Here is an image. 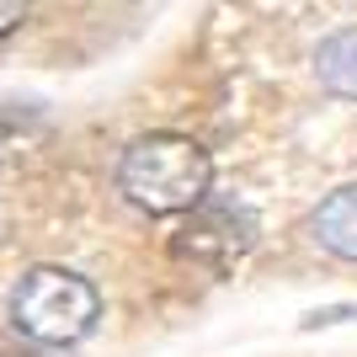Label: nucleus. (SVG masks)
Instances as JSON below:
<instances>
[{"label": "nucleus", "instance_id": "20e7f679", "mask_svg": "<svg viewBox=\"0 0 357 357\" xmlns=\"http://www.w3.org/2000/svg\"><path fill=\"white\" fill-rule=\"evenodd\" d=\"M310 229H314V240H320L331 256L357 261V187H336V192L314 208Z\"/></svg>", "mask_w": 357, "mask_h": 357}, {"label": "nucleus", "instance_id": "7ed1b4c3", "mask_svg": "<svg viewBox=\"0 0 357 357\" xmlns=\"http://www.w3.org/2000/svg\"><path fill=\"white\" fill-rule=\"evenodd\" d=\"M251 245H256V213L245 208L240 197H213V192L187 213V224H181L176 240H171L176 261H192V267H203V272L235 267Z\"/></svg>", "mask_w": 357, "mask_h": 357}, {"label": "nucleus", "instance_id": "f03ea898", "mask_svg": "<svg viewBox=\"0 0 357 357\" xmlns=\"http://www.w3.org/2000/svg\"><path fill=\"white\" fill-rule=\"evenodd\" d=\"M96 314H102L96 288L70 267H32L11 288V326L43 347H70L91 336Z\"/></svg>", "mask_w": 357, "mask_h": 357}, {"label": "nucleus", "instance_id": "f257e3e1", "mask_svg": "<svg viewBox=\"0 0 357 357\" xmlns=\"http://www.w3.org/2000/svg\"><path fill=\"white\" fill-rule=\"evenodd\" d=\"M208 149L187 134H144L118 160V192L144 213H192L208 197Z\"/></svg>", "mask_w": 357, "mask_h": 357}, {"label": "nucleus", "instance_id": "423d86ee", "mask_svg": "<svg viewBox=\"0 0 357 357\" xmlns=\"http://www.w3.org/2000/svg\"><path fill=\"white\" fill-rule=\"evenodd\" d=\"M22 22H27V6H16V0H0V38H11Z\"/></svg>", "mask_w": 357, "mask_h": 357}, {"label": "nucleus", "instance_id": "39448f33", "mask_svg": "<svg viewBox=\"0 0 357 357\" xmlns=\"http://www.w3.org/2000/svg\"><path fill=\"white\" fill-rule=\"evenodd\" d=\"M314 70H320V80H326V91L357 102V27L331 32L326 43H320V54H314Z\"/></svg>", "mask_w": 357, "mask_h": 357}]
</instances>
